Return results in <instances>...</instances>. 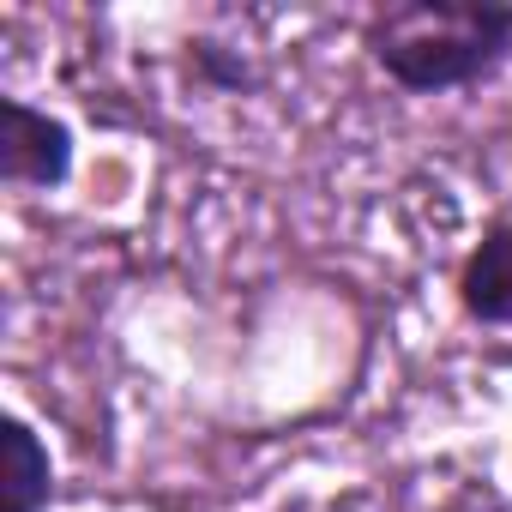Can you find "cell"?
Listing matches in <instances>:
<instances>
[{
	"label": "cell",
	"instance_id": "obj_1",
	"mask_svg": "<svg viewBox=\"0 0 512 512\" xmlns=\"http://www.w3.org/2000/svg\"><path fill=\"white\" fill-rule=\"evenodd\" d=\"M368 61L410 97L482 85L512 55L506 0H398L362 25Z\"/></svg>",
	"mask_w": 512,
	"mask_h": 512
},
{
	"label": "cell",
	"instance_id": "obj_2",
	"mask_svg": "<svg viewBox=\"0 0 512 512\" xmlns=\"http://www.w3.org/2000/svg\"><path fill=\"white\" fill-rule=\"evenodd\" d=\"M73 175V127L25 97H0V181L55 193Z\"/></svg>",
	"mask_w": 512,
	"mask_h": 512
},
{
	"label": "cell",
	"instance_id": "obj_3",
	"mask_svg": "<svg viewBox=\"0 0 512 512\" xmlns=\"http://www.w3.org/2000/svg\"><path fill=\"white\" fill-rule=\"evenodd\" d=\"M458 308L476 326H512V223H488L458 266Z\"/></svg>",
	"mask_w": 512,
	"mask_h": 512
},
{
	"label": "cell",
	"instance_id": "obj_4",
	"mask_svg": "<svg viewBox=\"0 0 512 512\" xmlns=\"http://www.w3.org/2000/svg\"><path fill=\"white\" fill-rule=\"evenodd\" d=\"M49 494H55V458H49V440L25 422V416H7L0 428V512H49Z\"/></svg>",
	"mask_w": 512,
	"mask_h": 512
},
{
	"label": "cell",
	"instance_id": "obj_5",
	"mask_svg": "<svg viewBox=\"0 0 512 512\" xmlns=\"http://www.w3.org/2000/svg\"><path fill=\"white\" fill-rule=\"evenodd\" d=\"M187 73H193L205 91H217V97H235V91L253 85V67H247L235 49L211 43V37H193V43H187Z\"/></svg>",
	"mask_w": 512,
	"mask_h": 512
}]
</instances>
